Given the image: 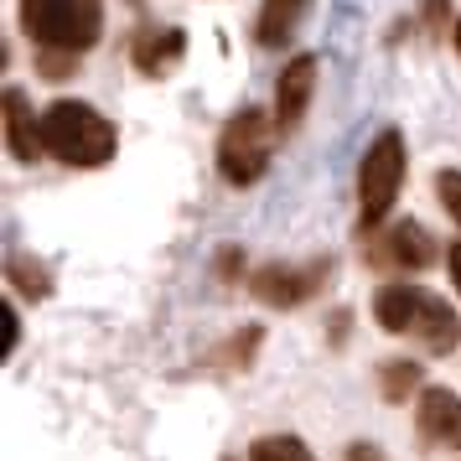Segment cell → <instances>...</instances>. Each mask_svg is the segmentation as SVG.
I'll return each instance as SVG.
<instances>
[{
    "instance_id": "cell-1",
    "label": "cell",
    "mask_w": 461,
    "mask_h": 461,
    "mask_svg": "<svg viewBox=\"0 0 461 461\" xmlns=\"http://www.w3.org/2000/svg\"><path fill=\"white\" fill-rule=\"evenodd\" d=\"M42 140L47 156H58L63 167H104L120 135L94 104H78V99H52L42 109Z\"/></svg>"
},
{
    "instance_id": "cell-2",
    "label": "cell",
    "mask_w": 461,
    "mask_h": 461,
    "mask_svg": "<svg viewBox=\"0 0 461 461\" xmlns=\"http://www.w3.org/2000/svg\"><path fill=\"white\" fill-rule=\"evenodd\" d=\"M22 32L37 52L84 58L104 37V0H22Z\"/></svg>"
},
{
    "instance_id": "cell-3",
    "label": "cell",
    "mask_w": 461,
    "mask_h": 461,
    "mask_svg": "<svg viewBox=\"0 0 461 461\" xmlns=\"http://www.w3.org/2000/svg\"><path fill=\"white\" fill-rule=\"evenodd\" d=\"M399 187H404V135L399 130H378L374 146L363 150L357 161V212H363V229H374L389 218Z\"/></svg>"
},
{
    "instance_id": "cell-4",
    "label": "cell",
    "mask_w": 461,
    "mask_h": 461,
    "mask_svg": "<svg viewBox=\"0 0 461 461\" xmlns=\"http://www.w3.org/2000/svg\"><path fill=\"white\" fill-rule=\"evenodd\" d=\"M270 120L259 109H239L229 125H223V140H218V171L229 187H254L265 167H270Z\"/></svg>"
},
{
    "instance_id": "cell-5",
    "label": "cell",
    "mask_w": 461,
    "mask_h": 461,
    "mask_svg": "<svg viewBox=\"0 0 461 461\" xmlns=\"http://www.w3.org/2000/svg\"><path fill=\"white\" fill-rule=\"evenodd\" d=\"M332 275V259H312V265H265V270H254L249 291L254 301H265L275 312H285V306H301V301H312L321 291V280Z\"/></svg>"
},
{
    "instance_id": "cell-6",
    "label": "cell",
    "mask_w": 461,
    "mask_h": 461,
    "mask_svg": "<svg viewBox=\"0 0 461 461\" xmlns=\"http://www.w3.org/2000/svg\"><path fill=\"white\" fill-rule=\"evenodd\" d=\"M312 88H316V58L301 52L285 63V73L275 78V130H295L301 114L312 104Z\"/></svg>"
},
{
    "instance_id": "cell-7",
    "label": "cell",
    "mask_w": 461,
    "mask_h": 461,
    "mask_svg": "<svg viewBox=\"0 0 461 461\" xmlns=\"http://www.w3.org/2000/svg\"><path fill=\"white\" fill-rule=\"evenodd\" d=\"M374 249H378L374 254L378 265H394V270H425V265H436V239L420 229L415 218L394 223V229L374 244Z\"/></svg>"
},
{
    "instance_id": "cell-8",
    "label": "cell",
    "mask_w": 461,
    "mask_h": 461,
    "mask_svg": "<svg viewBox=\"0 0 461 461\" xmlns=\"http://www.w3.org/2000/svg\"><path fill=\"white\" fill-rule=\"evenodd\" d=\"M5 146L16 161H42L47 140H42V114L26 104L22 88H5Z\"/></svg>"
},
{
    "instance_id": "cell-9",
    "label": "cell",
    "mask_w": 461,
    "mask_h": 461,
    "mask_svg": "<svg viewBox=\"0 0 461 461\" xmlns=\"http://www.w3.org/2000/svg\"><path fill=\"white\" fill-rule=\"evenodd\" d=\"M420 436L446 446V451H461V394L451 389H425L420 394Z\"/></svg>"
},
{
    "instance_id": "cell-10",
    "label": "cell",
    "mask_w": 461,
    "mask_h": 461,
    "mask_svg": "<svg viewBox=\"0 0 461 461\" xmlns=\"http://www.w3.org/2000/svg\"><path fill=\"white\" fill-rule=\"evenodd\" d=\"M187 52V37L176 32V26H156V32H140L135 37V47H130V58H135V68L146 73V78H161L176 58Z\"/></svg>"
},
{
    "instance_id": "cell-11",
    "label": "cell",
    "mask_w": 461,
    "mask_h": 461,
    "mask_svg": "<svg viewBox=\"0 0 461 461\" xmlns=\"http://www.w3.org/2000/svg\"><path fill=\"white\" fill-rule=\"evenodd\" d=\"M415 337H420V348H425V353H451V348H456V337H461L456 312H451L440 295H425V301H420V316H415Z\"/></svg>"
},
{
    "instance_id": "cell-12",
    "label": "cell",
    "mask_w": 461,
    "mask_h": 461,
    "mask_svg": "<svg viewBox=\"0 0 461 461\" xmlns=\"http://www.w3.org/2000/svg\"><path fill=\"white\" fill-rule=\"evenodd\" d=\"M420 301H425V291H410V285H384V291L374 295V321L384 327V332L410 337V332H415V316H420Z\"/></svg>"
},
{
    "instance_id": "cell-13",
    "label": "cell",
    "mask_w": 461,
    "mask_h": 461,
    "mask_svg": "<svg viewBox=\"0 0 461 461\" xmlns=\"http://www.w3.org/2000/svg\"><path fill=\"white\" fill-rule=\"evenodd\" d=\"M306 5H312V0H265V5H259V22H254V42L285 47V37H291L295 26H301V16H306Z\"/></svg>"
},
{
    "instance_id": "cell-14",
    "label": "cell",
    "mask_w": 461,
    "mask_h": 461,
    "mask_svg": "<svg viewBox=\"0 0 461 461\" xmlns=\"http://www.w3.org/2000/svg\"><path fill=\"white\" fill-rule=\"evenodd\" d=\"M378 389H384V399H410L420 389V363H404V357H394V363H384L378 368Z\"/></svg>"
},
{
    "instance_id": "cell-15",
    "label": "cell",
    "mask_w": 461,
    "mask_h": 461,
    "mask_svg": "<svg viewBox=\"0 0 461 461\" xmlns=\"http://www.w3.org/2000/svg\"><path fill=\"white\" fill-rule=\"evenodd\" d=\"M249 461H316V456L306 451V440L295 436H265L249 446Z\"/></svg>"
},
{
    "instance_id": "cell-16",
    "label": "cell",
    "mask_w": 461,
    "mask_h": 461,
    "mask_svg": "<svg viewBox=\"0 0 461 461\" xmlns=\"http://www.w3.org/2000/svg\"><path fill=\"white\" fill-rule=\"evenodd\" d=\"M5 275H11V285H16V291H26L32 301L52 291V275H47L42 265H32V259H22V254H16V259L5 265Z\"/></svg>"
},
{
    "instance_id": "cell-17",
    "label": "cell",
    "mask_w": 461,
    "mask_h": 461,
    "mask_svg": "<svg viewBox=\"0 0 461 461\" xmlns=\"http://www.w3.org/2000/svg\"><path fill=\"white\" fill-rule=\"evenodd\" d=\"M73 68H78L73 52H37V73L42 78H73Z\"/></svg>"
},
{
    "instance_id": "cell-18",
    "label": "cell",
    "mask_w": 461,
    "mask_h": 461,
    "mask_svg": "<svg viewBox=\"0 0 461 461\" xmlns=\"http://www.w3.org/2000/svg\"><path fill=\"white\" fill-rule=\"evenodd\" d=\"M436 192H440V203H446V212L461 223V171H440V176H436Z\"/></svg>"
},
{
    "instance_id": "cell-19",
    "label": "cell",
    "mask_w": 461,
    "mask_h": 461,
    "mask_svg": "<svg viewBox=\"0 0 461 461\" xmlns=\"http://www.w3.org/2000/svg\"><path fill=\"white\" fill-rule=\"evenodd\" d=\"M16 337H22V321H16V306L5 301V353H16Z\"/></svg>"
},
{
    "instance_id": "cell-20",
    "label": "cell",
    "mask_w": 461,
    "mask_h": 461,
    "mask_svg": "<svg viewBox=\"0 0 461 461\" xmlns=\"http://www.w3.org/2000/svg\"><path fill=\"white\" fill-rule=\"evenodd\" d=\"M446 270H451V285L461 291V244H451V254H446Z\"/></svg>"
},
{
    "instance_id": "cell-21",
    "label": "cell",
    "mask_w": 461,
    "mask_h": 461,
    "mask_svg": "<svg viewBox=\"0 0 461 461\" xmlns=\"http://www.w3.org/2000/svg\"><path fill=\"white\" fill-rule=\"evenodd\" d=\"M425 16H430V26H446V0H425Z\"/></svg>"
},
{
    "instance_id": "cell-22",
    "label": "cell",
    "mask_w": 461,
    "mask_h": 461,
    "mask_svg": "<svg viewBox=\"0 0 461 461\" xmlns=\"http://www.w3.org/2000/svg\"><path fill=\"white\" fill-rule=\"evenodd\" d=\"M233 270H239V254L223 249V254H218V275H233Z\"/></svg>"
},
{
    "instance_id": "cell-23",
    "label": "cell",
    "mask_w": 461,
    "mask_h": 461,
    "mask_svg": "<svg viewBox=\"0 0 461 461\" xmlns=\"http://www.w3.org/2000/svg\"><path fill=\"white\" fill-rule=\"evenodd\" d=\"M348 461H378V451H374V446H353V456H348Z\"/></svg>"
},
{
    "instance_id": "cell-24",
    "label": "cell",
    "mask_w": 461,
    "mask_h": 461,
    "mask_svg": "<svg viewBox=\"0 0 461 461\" xmlns=\"http://www.w3.org/2000/svg\"><path fill=\"white\" fill-rule=\"evenodd\" d=\"M451 47L461 52V16H456V26H451Z\"/></svg>"
}]
</instances>
